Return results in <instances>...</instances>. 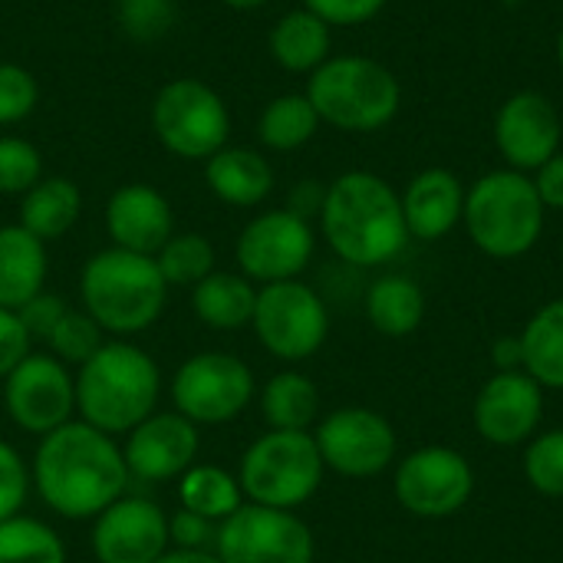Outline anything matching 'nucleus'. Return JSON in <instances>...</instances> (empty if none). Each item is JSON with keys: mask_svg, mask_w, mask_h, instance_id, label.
<instances>
[{"mask_svg": "<svg viewBox=\"0 0 563 563\" xmlns=\"http://www.w3.org/2000/svg\"><path fill=\"white\" fill-rule=\"evenodd\" d=\"M525 482L544 498H563V429H541L521 459Z\"/></svg>", "mask_w": 563, "mask_h": 563, "instance_id": "f704fd0d", "label": "nucleus"}, {"mask_svg": "<svg viewBox=\"0 0 563 563\" xmlns=\"http://www.w3.org/2000/svg\"><path fill=\"white\" fill-rule=\"evenodd\" d=\"M257 303V284L241 271H211L201 284L191 287V313L201 327L214 333L251 330Z\"/></svg>", "mask_w": 563, "mask_h": 563, "instance_id": "b1692460", "label": "nucleus"}, {"mask_svg": "<svg viewBox=\"0 0 563 563\" xmlns=\"http://www.w3.org/2000/svg\"><path fill=\"white\" fill-rule=\"evenodd\" d=\"M323 195H327V188H320L317 181H303V185H297V188H294V195H290L287 208H290V211H297V214H303L307 221H313V218L320 214Z\"/></svg>", "mask_w": 563, "mask_h": 563, "instance_id": "49530a36", "label": "nucleus"}, {"mask_svg": "<svg viewBox=\"0 0 563 563\" xmlns=\"http://www.w3.org/2000/svg\"><path fill=\"white\" fill-rule=\"evenodd\" d=\"M0 563H69V551L53 525L13 515L0 521Z\"/></svg>", "mask_w": 563, "mask_h": 563, "instance_id": "2f4dec72", "label": "nucleus"}, {"mask_svg": "<svg viewBox=\"0 0 563 563\" xmlns=\"http://www.w3.org/2000/svg\"><path fill=\"white\" fill-rule=\"evenodd\" d=\"M234 475L241 482L244 501L297 511L307 501H313L323 488L327 465L320 459L313 432L267 429L244 449Z\"/></svg>", "mask_w": 563, "mask_h": 563, "instance_id": "0eeeda50", "label": "nucleus"}, {"mask_svg": "<svg viewBox=\"0 0 563 563\" xmlns=\"http://www.w3.org/2000/svg\"><path fill=\"white\" fill-rule=\"evenodd\" d=\"M30 492H33L30 462L20 455V449L13 442L0 439V521L23 515Z\"/></svg>", "mask_w": 563, "mask_h": 563, "instance_id": "58836bf2", "label": "nucleus"}, {"mask_svg": "<svg viewBox=\"0 0 563 563\" xmlns=\"http://www.w3.org/2000/svg\"><path fill=\"white\" fill-rule=\"evenodd\" d=\"M175 495H178V505L185 511L201 515L214 525L228 521L244 505V492H241L238 475L221 468V465H208V462H195L175 482Z\"/></svg>", "mask_w": 563, "mask_h": 563, "instance_id": "c756f323", "label": "nucleus"}, {"mask_svg": "<svg viewBox=\"0 0 563 563\" xmlns=\"http://www.w3.org/2000/svg\"><path fill=\"white\" fill-rule=\"evenodd\" d=\"M82 214V191L66 175H43L23 198L16 211V224H23L40 241L66 238Z\"/></svg>", "mask_w": 563, "mask_h": 563, "instance_id": "bb28decb", "label": "nucleus"}, {"mask_svg": "<svg viewBox=\"0 0 563 563\" xmlns=\"http://www.w3.org/2000/svg\"><path fill=\"white\" fill-rule=\"evenodd\" d=\"M274 165L261 148L224 145L205 162L208 191L228 208H261L274 191Z\"/></svg>", "mask_w": 563, "mask_h": 563, "instance_id": "4be33fe9", "label": "nucleus"}, {"mask_svg": "<svg viewBox=\"0 0 563 563\" xmlns=\"http://www.w3.org/2000/svg\"><path fill=\"white\" fill-rule=\"evenodd\" d=\"M548 208L531 175L495 168L465 191L462 224L472 244L495 261H518L531 254L544 234Z\"/></svg>", "mask_w": 563, "mask_h": 563, "instance_id": "39448f33", "label": "nucleus"}, {"mask_svg": "<svg viewBox=\"0 0 563 563\" xmlns=\"http://www.w3.org/2000/svg\"><path fill=\"white\" fill-rule=\"evenodd\" d=\"M66 310H69V303H66L63 294L43 290V294H36L26 307H20L16 317H20V323L26 327V333H30L33 343H46V336L53 333V327L63 320Z\"/></svg>", "mask_w": 563, "mask_h": 563, "instance_id": "a19ab883", "label": "nucleus"}, {"mask_svg": "<svg viewBox=\"0 0 563 563\" xmlns=\"http://www.w3.org/2000/svg\"><path fill=\"white\" fill-rule=\"evenodd\" d=\"M363 310L379 336L406 340L426 320V290L419 287V280L406 274H383L369 284Z\"/></svg>", "mask_w": 563, "mask_h": 563, "instance_id": "cd10ccee", "label": "nucleus"}, {"mask_svg": "<svg viewBox=\"0 0 563 563\" xmlns=\"http://www.w3.org/2000/svg\"><path fill=\"white\" fill-rule=\"evenodd\" d=\"M313 442L327 472L353 482L379 478L399 459L393 422L369 406H340L313 426Z\"/></svg>", "mask_w": 563, "mask_h": 563, "instance_id": "f8f14e48", "label": "nucleus"}, {"mask_svg": "<svg viewBox=\"0 0 563 563\" xmlns=\"http://www.w3.org/2000/svg\"><path fill=\"white\" fill-rule=\"evenodd\" d=\"M168 538L175 551H214L218 525L178 508L175 515H168Z\"/></svg>", "mask_w": 563, "mask_h": 563, "instance_id": "79ce46f5", "label": "nucleus"}, {"mask_svg": "<svg viewBox=\"0 0 563 563\" xmlns=\"http://www.w3.org/2000/svg\"><path fill=\"white\" fill-rule=\"evenodd\" d=\"M228 10H241V13H251V10H261V7H267L271 0H221Z\"/></svg>", "mask_w": 563, "mask_h": 563, "instance_id": "09e8293b", "label": "nucleus"}, {"mask_svg": "<svg viewBox=\"0 0 563 563\" xmlns=\"http://www.w3.org/2000/svg\"><path fill=\"white\" fill-rule=\"evenodd\" d=\"M148 122L168 155L201 165L231 139V109L224 96L198 76H175L158 86Z\"/></svg>", "mask_w": 563, "mask_h": 563, "instance_id": "6e6552de", "label": "nucleus"}, {"mask_svg": "<svg viewBox=\"0 0 563 563\" xmlns=\"http://www.w3.org/2000/svg\"><path fill=\"white\" fill-rule=\"evenodd\" d=\"M303 92L323 125L356 135L386 129L402 106V86L396 73L379 59L356 53L330 56L307 76Z\"/></svg>", "mask_w": 563, "mask_h": 563, "instance_id": "423d86ee", "label": "nucleus"}, {"mask_svg": "<svg viewBox=\"0 0 563 563\" xmlns=\"http://www.w3.org/2000/svg\"><path fill=\"white\" fill-rule=\"evenodd\" d=\"M465 185L449 168H422L406 191H399L402 218L409 238L416 241H442L449 238L465 214Z\"/></svg>", "mask_w": 563, "mask_h": 563, "instance_id": "412c9836", "label": "nucleus"}, {"mask_svg": "<svg viewBox=\"0 0 563 563\" xmlns=\"http://www.w3.org/2000/svg\"><path fill=\"white\" fill-rule=\"evenodd\" d=\"M155 264L165 277L168 287H195L201 284L211 271H218V254L214 244L198 234V231H175L162 251L155 254Z\"/></svg>", "mask_w": 563, "mask_h": 563, "instance_id": "473e14b6", "label": "nucleus"}, {"mask_svg": "<svg viewBox=\"0 0 563 563\" xmlns=\"http://www.w3.org/2000/svg\"><path fill=\"white\" fill-rule=\"evenodd\" d=\"M162 366L132 340H106L76 369V419L122 439L158 409Z\"/></svg>", "mask_w": 563, "mask_h": 563, "instance_id": "7ed1b4c3", "label": "nucleus"}, {"mask_svg": "<svg viewBox=\"0 0 563 563\" xmlns=\"http://www.w3.org/2000/svg\"><path fill=\"white\" fill-rule=\"evenodd\" d=\"M492 366H495V373H515V369H525L521 336H515V333L498 336V340L492 343Z\"/></svg>", "mask_w": 563, "mask_h": 563, "instance_id": "a18cd8bd", "label": "nucleus"}, {"mask_svg": "<svg viewBox=\"0 0 563 563\" xmlns=\"http://www.w3.org/2000/svg\"><path fill=\"white\" fill-rule=\"evenodd\" d=\"M201 452V432L175 409H155L129 435H122V459L132 482L165 485L178 482Z\"/></svg>", "mask_w": 563, "mask_h": 563, "instance_id": "a211bd4d", "label": "nucleus"}, {"mask_svg": "<svg viewBox=\"0 0 563 563\" xmlns=\"http://www.w3.org/2000/svg\"><path fill=\"white\" fill-rule=\"evenodd\" d=\"M30 350H33V340H30L26 327L20 323V317L13 310L0 307V383Z\"/></svg>", "mask_w": 563, "mask_h": 563, "instance_id": "37998d69", "label": "nucleus"}, {"mask_svg": "<svg viewBox=\"0 0 563 563\" xmlns=\"http://www.w3.org/2000/svg\"><path fill=\"white\" fill-rule=\"evenodd\" d=\"M563 122L558 106L534 89L508 96L495 115V145L508 168L534 175L561 152Z\"/></svg>", "mask_w": 563, "mask_h": 563, "instance_id": "6ab92c4d", "label": "nucleus"}, {"mask_svg": "<svg viewBox=\"0 0 563 563\" xmlns=\"http://www.w3.org/2000/svg\"><path fill=\"white\" fill-rule=\"evenodd\" d=\"M386 3L389 0H303V7L330 26H363L376 20Z\"/></svg>", "mask_w": 563, "mask_h": 563, "instance_id": "ea45409f", "label": "nucleus"}, {"mask_svg": "<svg viewBox=\"0 0 563 563\" xmlns=\"http://www.w3.org/2000/svg\"><path fill=\"white\" fill-rule=\"evenodd\" d=\"M168 399L172 409L198 429L228 426L238 416H244L257 399V376L234 353L201 350L178 363V369L168 379Z\"/></svg>", "mask_w": 563, "mask_h": 563, "instance_id": "1a4fd4ad", "label": "nucleus"}, {"mask_svg": "<svg viewBox=\"0 0 563 563\" xmlns=\"http://www.w3.org/2000/svg\"><path fill=\"white\" fill-rule=\"evenodd\" d=\"M531 181L548 211H563V148L531 175Z\"/></svg>", "mask_w": 563, "mask_h": 563, "instance_id": "c03bdc74", "label": "nucleus"}, {"mask_svg": "<svg viewBox=\"0 0 563 563\" xmlns=\"http://www.w3.org/2000/svg\"><path fill=\"white\" fill-rule=\"evenodd\" d=\"M267 49L280 69L297 73V76H310L313 69H320L333 56L330 53L333 49V26L323 23L317 13H310L307 7L287 10L271 26Z\"/></svg>", "mask_w": 563, "mask_h": 563, "instance_id": "393cba45", "label": "nucleus"}, {"mask_svg": "<svg viewBox=\"0 0 563 563\" xmlns=\"http://www.w3.org/2000/svg\"><path fill=\"white\" fill-rule=\"evenodd\" d=\"M7 419L26 435H49L76 419V373L53 353L30 350L3 379Z\"/></svg>", "mask_w": 563, "mask_h": 563, "instance_id": "2eb2a0df", "label": "nucleus"}, {"mask_svg": "<svg viewBox=\"0 0 563 563\" xmlns=\"http://www.w3.org/2000/svg\"><path fill=\"white\" fill-rule=\"evenodd\" d=\"M106 330L82 310V307H69L63 313V320L53 327V333L46 336V353H53L59 363H66L69 369H79L102 343H106Z\"/></svg>", "mask_w": 563, "mask_h": 563, "instance_id": "72a5a7b5", "label": "nucleus"}, {"mask_svg": "<svg viewBox=\"0 0 563 563\" xmlns=\"http://www.w3.org/2000/svg\"><path fill=\"white\" fill-rule=\"evenodd\" d=\"M40 106L36 76L10 59H0V129L26 122Z\"/></svg>", "mask_w": 563, "mask_h": 563, "instance_id": "4c0bfd02", "label": "nucleus"}, {"mask_svg": "<svg viewBox=\"0 0 563 563\" xmlns=\"http://www.w3.org/2000/svg\"><path fill=\"white\" fill-rule=\"evenodd\" d=\"M214 554L221 563H313L317 538L297 511L244 501L218 525Z\"/></svg>", "mask_w": 563, "mask_h": 563, "instance_id": "4468645a", "label": "nucleus"}, {"mask_svg": "<svg viewBox=\"0 0 563 563\" xmlns=\"http://www.w3.org/2000/svg\"><path fill=\"white\" fill-rule=\"evenodd\" d=\"M251 330L264 353L297 366L313 360L330 340V307L303 277L257 287Z\"/></svg>", "mask_w": 563, "mask_h": 563, "instance_id": "9d476101", "label": "nucleus"}, {"mask_svg": "<svg viewBox=\"0 0 563 563\" xmlns=\"http://www.w3.org/2000/svg\"><path fill=\"white\" fill-rule=\"evenodd\" d=\"M518 336L525 350V373L544 393H563V297L538 307Z\"/></svg>", "mask_w": 563, "mask_h": 563, "instance_id": "c85d7f7f", "label": "nucleus"}, {"mask_svg": "<svg viewBox=\"0 0 563 563\" xmlns=\"http://www.w3.org/2000/svg\"><path fill=\"white\" fill-rule=\"evenodd\" d=\"M155 563H221L218 561V554L214 551H168V554H162Z\"/></svg>", "mask_w": 563, "mask_h": 563, "instance_id": "de8ad7c7", "label": "nucleus"}, {"mask_svg": "<svg viewBox=\"0 0 563 563\" xmlns=\"http://www.w3.org/2000/svg\"><path fill=\"white\" fill-rule=\"evenodd\" d=\"M49 254L46 241L30 234L23 224H0V307L20 310L46 290Z\"/></svg>", "mask_w": 563, "mask_h": 563, "instance_id": "5701e85b", "label": "nucleus"}, {"mask_svg": "<svg viewBox=\"0 0 563 563\" xmlns=\"http://www.w3.org/2000/svg\"><path fill=\"white\" fill-rule=\"evenodd\" d=\"M168 290L155 257L112 244L96 251L79 271V307L109 340H132L152 330L168 307Z\"/></svg>", "mask_w": 563, "mask_h": 563, "instance_id": "20e7f679", "label": "nucleus"}, {"mask_svg": "<svg viewBox=\"0 0 563 563\" xmlns=\"http://www.w3.org/2000/svg\"><path fill=\"white\" fill-rule=\"evenodd\" d=\"M89 551L96 563H155L172 551L165 508L145 495H122L92 518Z\"/></svg>", "mask_w": 563, "mask_h": 563, "instance_id": "dca6fc26", "label": "nucleus"}, {"mask_svg": "<svg viewBox=\"0 0 563 563\" xmlns=\"http://www.w3.org/2000/svg\"><path fill=\"white\" fill-rule=\"evenodd\" d=\"M43 175V152L30 139L0 135V195L23 198Z\"/></svg>", "mask_w": 563, "mask_h": 563, "instance_id": "c9c22d12", "label": "nucleus"}, {"mask_svg": "<svg viewBox=\"0 0 563 563\" xmlns=\"http://www.w3.org/2000/svg\"><path fill=\"white\" fill-rule=\"evenodd\" d=\"M320 115L307 92H280L257 115V142L267 152H297L320 132Z\"/></svg>", "mask_w": 563, "mask_h": 563, "instance_id": "7c9ffc66", "label": "nucleus"}, {"mask_svg": "<svg viewBox=\"0 0 563 563\" xmlns=\"http://www.w3.org/2000/svg\"><path fill=\"white\" fill-rule=\"evenodd\" d=\"M106 234L112 247L155 257L175 234L172 201L155 185L125 181L106 201Z\"/></svg>", "mask_w": 563, "mask_h": 563, "instance_id": "aec40b11", "label": "nucleus"}, {"mask_svg": "<svg viewBox=\"0 0 563 563\" xmlns=\"http://www.w3.org/2000/svg\"><path fill=\"white\" fill-rule=\"evenodd\" d=\"M475 485L472 462L452 445H422L393 465V495L399 508L422 521H445L465 511Z\"/></svg>", "mask_w": 563, "mask_h": 563, "instance_id": "9b49d317", "label": "nucleus"}, {"mask_svg": "<svg viewBox=\"0 0 563 563\" xmlns=\"http://www.w3.org/2000/svg\"><path fill=\"white\" fill-rule=\"evenodd\" d=\"M119 30L135 43L162 40L175 23V0H119L115 3Z\"/></svg>", "mask_w": 563, "mask_h": 563, "instance_id": "e433bc0d", "label": "nucleus"}, {"mask_svg": "<svg viewBox=\"0 0 563 563\" xmlns=\"http://www.w3.org/2000/svg\"><path fill=\"white\" fill-rule=\"evenodd\" d=\"M558 63H561V69H563V26H561V33H558Z\"/></svg>", "mask_w": 563, "mask_h": 563, "instance_id": "8fccbe9b", "label": "nucleus"}, {"mask_svg": "<svg viewBox=\"0 0 563 563\" xmlns=\"http://www.w3.org/2000/svg\"><path fill=\"white\" fill-rule=\"evenodd\" d=\"M257 409L264 426L274 432H313L323 416V399L307 373L287 366L257 389Z\"/></svg>", "mask_w": 563, "mask_h": 563, "instance_id": "a878e982", "label": "nucleus"}, {"mask_svg": "<svg viewBox=\"0 0 563 563\" xmlns=\"http://www.w3.org/2000/svg\"><path fill=\"white\" fill-rule=\"evenodd\" d=\"M36 498L63 521H92L129 495L132 475L119 439L73 419L43 435L30 459Z\"/></svg>", "mask_w": 563, "mask_h": 563, "instance_id": "f257e3e1", "label": "nucleus"}, {"mask_svg": "<svg viewBox=\"0 0 563 563\" xmlns=\"http://www.w3.org/2000/svg\"><path fill=\"white\" fill-rule=\"evenodd\" d=\"M544 422V389L525 373H492L475 396L472 426L495 449L528 445Z\"/></svg>", "mask_w": 563, "mask_h": 563, "instance_id": "f3484780", "label": "nucleus"}, {"mask_svg": "<svg viewBox=\"0 0 563 563\" xmlns=\"http://www.w3.org/2000/svg\"><path fill=\"white\" fill-rule=\"evenodd\" d=\"M317 221L330 251L350 267H383L409 244L399 191L366 168L343 172L327 185Z\"/></svg>", "mask_w": 563, "mask_h": 563, "instance_id": "f03ea898", "label": "nucleus"}, {"mask_svg": "<svg viewBox=\"0 0 563 563\" xmlns=\"http://www.w3.org/2000/svg\"><path fill=\"white\" fill-rule=\"evenodd\" d=\"M313 254H317L313 221L290 211L287 205L257 211L234 241L238 271L257 287L303 277Z\"/></svg>", "mask_w": 563, "mask_h": 563, "instance_id": "ddd939ff", "label": "nucleus"}]
</instances>
